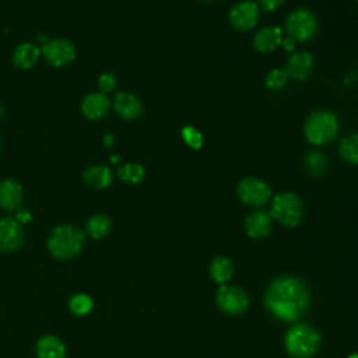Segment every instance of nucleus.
I'll use <instances>...</instances> for the list:
<instances>
[{"label": "nucleus", "mask_w": 358, "mask_h": 358, "mask_svg": "<svg viewBox=\"0 0 358 358\" xmlns=\"http://www.w3.org/2000/svg\"><path fill=\"white\" fill-rule=\"evenodd\" d=\"M236 193L243 204L253 207L266 204L271 197V189L268 183L255 176H246L241 179L236 186Z\"/></svg>", "instance_id": "0eeeda50"}, {"label": "nucleus", "mask_w": 358, "mask_h": 358, "mask_svg": "<svg viewBox=\"0 0 358 358\" xmlns=\"http://www.w3.org/2000/svg\"><path fill=\"white\" fill-rule=\"evenodd\" d=\"M285 32L295 42H306L315 38L317 32V18L306 7L292 10L285 20Z\"/></svg>", "instance_id": "423d86ee"}, {"label": "nucleus", "mask_w": 358, "mask_h": 358, "mask_svg": "<svg viewBox=\"0 0 358 358\" xmlns=\"http://www.w3.org/2000/svg\"><path fill=\"white\" fill-rule=\"evenodd\" d=\"M282 29L280 27L268 25L263 27L255 34L252 45L260 53H270L282 43Z\"/></svg>", "instance_id": "f3484780"}, {"label": "nucleus", "mask_w": 358, "mask_h": 358, "mask_svg": "<svg viewBox=\"0 0 358 358\" xmlns=\"http://www.w3.org/2000/svg\"><path fill=\"white\" fill-rule=\"evenodd\" d=\"M3 115H4V108H3V105L0 103V119L3 117Z\"/></svg>", "instance_id": "f704fd0d"}, {"label": "nucleus", "mask_w": 358, "mask_h": 358, "mask_svg": "<svg viewBox=\"0 0 358 358\" xmlns=\"http://www.w3.org/2000/svg\"><path fill=\"white\" fill-rule=\"evenodd\" d=\"M303 203L294 192H282L274 196L271 203V217L281 225L292 228L296 227L303 218Z\"/></svg>", "instance_id": "39448f33"}, {"label": "nucleus", "mask_w": 358, "mask_h": 358, "mask_svg": "<svg viewBox=\"0 0 358 358\" xmlns=\"http://www.w3.org/2000/svg\"><path fill=\"white\" fill-rule=\"evenodd\" d=\"M340 129L337 115L327 109L313 110L303 123V134L313 145H324L333 141Z\"/></svg>", "instance_id": "20e7f679"}, {"label": "nucleus", "mask_w": 358, "mask_h": 358, "mask_svg": "<svg viewBox=\"0 0 358 358\" xmlns=\"http://www.w3.org/2000/svg\"><path fill=\"white\" fill-rule=\"evenodd\" d=\"M235 273L232 260L227 256H217L210 263V275L218 284H227Z\"/></svg>", "instance_id": "412c9836"}, {"label": "nucleus", "mask_w": 358, "mask_h": 358, "mask_svg": "<svg viewBox=\"0 0 358 358\" xmlns=\"http://www.w3.org/2000/svg\"><path fill=\"white\" fill-rule=\"evenodd\" d=\"M329 161L320 151H310L303 157V169L312 178H319L326 173Z\"/></svg>", "instance_id": "4be33fe9"}, {"label": "nucleus", "mask_w": 358, "mask_h": 358, "mask_svg": "<svg viewBox=\"0 0 358 358\" xmlns=\"http://www.w3.org/2000/svg\"><path fill=\"white\" fill-rule=\"evenodd\" d=\"M357 3H358V0H357Z\"/></svg>", "instance_id": "4c0bfd02"}, {"label": "nucleus", "mask_w": 358, "mask_h": 358, "mask_svg": "<svg viewBox=\"0 0 358 358\" xmlns=\"http://www.w3.org/2000/svg\"><path fill=\"white\" fill-rule=\"evenodd\" d=\"M117 176L124 183L137 185L144 179L145 169L143 168V165H140L137 162H127L117 169Z\"/></svg>", "instance_id": "393cba45"}, {"label": "nucleus", "mask_w": 358, "mask_h": 358, "mask_svg": "<svg viewBox=\"0 0 358 358\" xmlns=\"http://www.w3.org/2000/svg\"><path fill=\"white\" fill-rule=\"evenodd\" d=\"M259 6L250 0H242L232 6L228 18L234 29L245 32L252 29L259 21Z\"/></svg>", "instance_id": "9d476101"}, {"label": "nucleus", "mask_w": 358, "mask_h": 358, "mask_svg": "<svg viewBox=\"0 0 358 358\" xmlns=\"http://www.w3.org/2000/svg\"><path fill=\"white\" fill-rule=\"evenodd\" d=\"M110 106H112V102L106 94L91 92L84 96V99L81 101L80 109L84 117L90 120H99L106 116Z\"/></svg>", "instance_id": "4468645a"}, {"label": "nucleus", "mask_w": 358, "mask_h": 358, "mask_svg": "<svg viewBox=\"0 0 358 358\" xmlns=\"http://www.w3.org/2000/svg\"><path fill=\"white\" fill-rule=\"evenodd\" d=\"M113 110L124 120H136L143 113L141 101L131 92H117L112 101Z\"/></svg>", "instance_id": "ddd939ff"}, {"label": "nucleus", "mask_w": 358, "mask_h": 358, "mask_svg": "<svg viewBox=\"0 0 358 358\" xmlns=\"http://www.w3.org/2000/svg\"><path fill=\"white\" fill-rule=\"evenodd\" d=\"M84 242L85 235L81 229L70 224H60L50 232L48 238V249L53 257L66 260L78 255Z\"/></svg>", "instance_id": "7ed1b4c3"}, {"label": "nucleus", "mask_w": 358, "mask_h": 358, "mask_svg": "<svg viewBox=\"0 0 358 358\" xmlns=\"http://www.w3.org/2000/svg\"><path fill=\"white\" fill-rule=\"evenodd\" d=\"M92 306H94L92 298L85 294H77L69 302L70 310L78 316H84V315L90 313L92 310Z\"/></svg>", "instance_id": "a878e982"}, {"label": "nucleus", "mask_w": 358, "mask_h": 358, "mask_svg": "<svg viewBox=\"0 0 358 358\" xmlns=\"http://www.w3.org/2000/svg\"><path fill=\"white\" fill-rule=\"evenodd\" d=\"M320 343L319 330L306 323L292 324L284 337L285 351L292 358H312L319 351Z\"/></svg>", "instance_id": "f03ea898"}, {"label": "nucleus", "mask_w": 358, "mask_h": 358, "mask_svg": "<svg viewBox=\"0 0 358 358\" xmlns=\"http://www.w3.org/2000/svg\"><path fill=\"white\" fill-rule=\"evenodd\" d=\"M87 234L94 239H101L106 236L112 229V221L105 214H95L88 218L85 225Z\"/></svg>", "instance_id": "5701e85b"}, {"label": "nucleus", "mask_w": 358, "mask_h": 358, "mask_svg": "<svg viewBox=\"0 0 358 358\" xmlns=\"http://www.w3.org/2000/svg\"><path fill=\"white\" fill-rule=\"evenodd\" d=\"M113 143H115L113 134H105V137H103V144H105L106 147H110Z\"/></svg>", "instance_id": "473e14b6"}, {"label": "nucleus", "mask_w": 358, "mask_h": 358, "mask_svg": "<svg viewBox=\"0 0 358 358\" xmlns=\"http://www.w3.org/2000/svg\"><path fill=\"white\" fill-rule=\"evenodd\" d=\"M218 308L231 316L242 315L249 306V298L245 289L236 285L222 284L215 295Z\"/></svg>", "instance_id": "6e6552de"}, {"label": "nucleus", "mask_w": 358, "mask_h": 358, "mask_svg": "<svg viewBox=\"0 0 358 358\" xmlns=\"http://www.w3.org/2000/svg\"><path fill=\"white\" fill-rule=\"evenodd\" d=\"M285 0H259V6L264 10V11H275L278 10Z\"/></svg>", "instance_id": "c756f323"}, {"label": "nucleus", "mask_w": 358, "mask_h": 358, "mask_svg": "<svg viewBox=\"0 0 358 358\" xmlns=\"http://www.w3.org/2000/svg\"><path fill=\"white\" fill-rule=\"evenodd\" d=\"M83 180L87 186L101 190L112 185L113 173L105 165H91L83 172Z\"/></svg>", "instance_id": "6ab92c4d"}, {"label": "nucleus", "mask_w": 358, "mask_h": 358, "mask_svg": "<svg viewBox=\"0 0 358 358\" xmlns=\"http://www.w3.org/2000/svg\"><path fill=\"white\" fill-rule=\"evenodd\" d=\"M201 1H215V0H201Z\"/></svg>", "instance_id": "e433bc0d"}, {"label": "nucleus", "mask_w": 358, "mask_h": 358, "mask_svg": "<svg viewBox=\"0 0 358 358\" xmlns=\"http://www.w3.org/2000/svg\"><path fill=\"white\" fill-rule=\"evenodd\" d=\"M338 152L347 164L358 165V133H350L343 137Z\"/></svg>", "instance_id": "b1692460"}, {"label": "nucleus", "mask_w": 358, "mask_h": 358, "mask_svg": "<svg viewBox=\"0 0 358 358\" xmlns=\"http://www.w3.org/2000/svg\"><path fill=\"white\" fill-rule=\"evenodd\" d=\"M41 52L45 60L53 67H64L70 64L77 56L74 43L66 38H56L45 42Z\"/></svg>", "instance_id": "1a4fd4ad"}, {"label": "nucleus", "mask_w": 358, "mask_h": 358, "mask_svg": "<svg viewBox=\"0 0 358 358\" xmlns=\"http://www.w3.org/2000/svg\"><path fill=\"white\" fill-rule=\"evenodd\" d=\"M182 137L185 140V143L192 147V148H196L199 150L201 145H203V136L199 130H196L194 127L192 126H185L182 129Z\"/></svg>", "instance_id": "cd10ccee"}, {"label": "nucleus", "mask_w": 358, "mask_h": 358, "mask_svg": "<svg viewBox=\"0 0 358 358\" xmlns=\"http://www.w3.org/2000/svg\"><path fill=\"white\" fill-rule=\"evenodd\" d=\"M38 358H66V345L56 336L48 334L36 341Z\"/></svg>", "instance_id": "aec40b11"}, {"label": "nucleus", "mask_w": 358, "mask_h": 358, "mask_svg": "<svg viewBox=\"0 0 358 358\" xmlns=\"http://www.w3.org/2000/svg\"><path fill=\"white\" fill-rule=\"evenodd\" d=\"M15 218H17V221L20 224H27V222H29L32 220V214L28 210H25V208H18Z\"/></svg>", "instance_id": "7c9ffc66"}, {"label": "nucleus", "mask_w": 358, "mask_h": 358, "mask_svg": "<svg viewBox=\"0 0 358 358\" xmlns=\"http://www.w3.org/2000/svg\"><path fill=\"white\" fill-rule=\"evenodd\" d=\"M24 241L21 224L15 217L0 218V250L14 252L20 249Z\"/></svg>", "instance_id": "9b49d317"}, {"label": "nucleus", "mask_w": 358, "mask_h": 358, "mask_svg": "<svg viewBox=\"0 0 358 358\" xmlns=\"http://www.w3.org/2000/svg\"><path fill=\"white\" fill-rule=\"evenodd\" d=\"M288 81V76L285 73V70L282 69H273L268 71V74L264 78V84L268 90L271 91H278L281 88L285 87Z\"/></svg>", "instance_id": "bb28decb"}, {"label": "nucleus", "mask_w": 358, "mask_h": 358, "mask_svg": "<svg viewBox=\"0 0 358 358\" xmlns=\"http://www.w3.org/2000/svg\"><path fill=\"white\" fill-rule=\"evenodd\" d=\"M295 41L294 39H291V38H287V39H282V46L285 48V50H289V52H292L294 50V48H295Z\"/></svg>", "instance_id": "2f4dec72"}, {"label": "nucleus", "mask_w": 358, "mask_h": 358, "mask_svg": "<svg viewBox=\"0 0 358 358\" xmlns=\"http://www.w3.org/2000/svg\"><path fill=\"white\" fill-rule=\"evenodd\" d=\"M116 84H117V78L113 73H103L98 77V87H99V92L102 94L112 92L116 88Z\"/></svg>", "instance_id": "c85d7f7f"}, {"label": "nucleus", "mask_w": 358, "mask_h": 358, "mask_svg": "<svg viewBox=\"0 0 358 358\" xmlns=\"http://www.w3.org/2000/svg\"><path fill=\"white\" fill-rule=\"evenodd\" d=\"M41 53L42 52L36 45L31 42H24L14 49L11 60L15 67L21 70H28L38 63Z\"/></svg>", "instance_id": "a211bd4d"}, {"label": "nucleus", "mask_w": 358, "mask_h": 358, "mask_svg": "<svg viewBox=\"0 0 358 358\" xmlns=\"http://www.w3.org/2000/svg\"><path fill=\"white\" fill-rule=\"evenodd\" d=\"M24 190L20 182L7 178L0 182V207L7 211H17L22 204Z\"/></svg>", "instance_id": "2eb2a0df"}, {"label": "nucleus", "mask_w": 358, "mask_h": 358, "mask_svg": "<svg viewBox=\"0 0 358 358\" xmlns=\"http://www.w3.org/2000/svg\"><path fill=\"white\" fill-rule=\"evenodd\" d=\"M316 64L315 56L306 50L295 52L292 53L285 64V73L288 78L296 80V81H305L313 71Z\"/></svg>", "instance_id": "f8f14e48"}, {"label": "nucleus", "mask_w": 358, "mask_h": 358, "mask_svg": "<svg viewBox=\"0 0 358 358\" xmlns=\"http://www.w3.org/2000/svg\"><path fill=\"white\" fill-rule=\"evenodd\" d=\"M348 358H358V352H354V354L348 355Z\"/></svg>", "instance_id": "c9c22d12"}, {"label": "nucleus", "mask_w": 358, "mask_h": 358, "mask_svg": "<svg viewBox=\"0 0 358 358\" xmlns=\"http://www.w3.org/2000/svg\"><path fill=\"white\" fill-rule=\"evenodd\" d=\"M310 301L306 284L295 275H282L273 280L264 292V305L268 312L282 322H295L308 309Z\"/></svg>", "instance_id": "f257e3e1"}, {"label": "nucleus", "mask_w": 358, "mask_h": 358, "mask_svg": "<svg viewBox=\"0 0 358 358\" xmlns=\"http://www.w3.org/2000/svg\"><path fill=\"white\" fill-rule=\"evenodd\" d=\"M110 161H113V164H117L120 161L119 155H110Z\"/></svg>", "instance_id": "72a5a7b5"}, {"label": "nucleus", "mask_w": 358, "mask_h": 358, "mask_svg": "<svg viewBox=\"0 0 358 358\" xmlns=\"http://www.w3.org/2000/svg\"><path fill=\"white\" fill-rule=\"evenodd\" d=\"M273 217L268 211L256 210L250 213L245 220V231L249 238L260 239L266 238L271 232Z\"/></svg>", "instance_id": "dca6fc26"}]
</instances>
